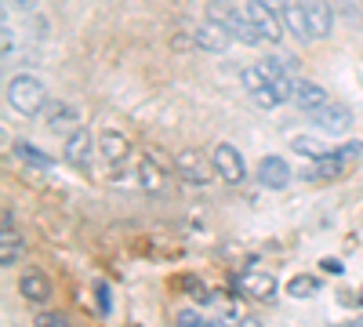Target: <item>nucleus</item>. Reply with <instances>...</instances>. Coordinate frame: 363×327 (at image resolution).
<instances>
[{
  "label": "nucleus",
  "instance_id": "f257e3e1",
  "mask_svg": "<svg viewBox=\"0 0 363 327\" xmlns=\"http://www.w3.org/2000/svg\"><path fill=\"white\" fill-rule=\"evenodd\" d=\"M207 18L218 22V26H225L229 33H233V40L247 44V48H258V44L265 40L258 29H255V22L247 18V11H236L229 0H211V4H207Z\"/></svg>",
  "mask_w": 363,
  "mask_h": 327
},
{
  "label": "nucleus",
  "instance_id": "f03ea898",
  "mask_svg": "<svg viewBox=\"0 0 363 327\" xmlns=\"http://www.w3.org/2000/svg\"><path fill=\"white\" fill-rule=\"evenodd\" d=\"M8 106L15 113H22V116H37L48 106V87L37 77H29V73L11 77L8 80Z\"/></svg>",
  "mask_w": 363,
  "mask_h": 327
},
{
  "label": "nucleus",
  "instance_id": "7ed1b4c3",
  "mask_svg": "<svg viewBox=\"0 0 363 327\" xmlns=\"http://www.w3.org/2000/svg\"><path fill=\"white\" fill-rule=\"evenodd\" d=\"M174 171H178V178H186V182H193V186H207L211 178L218 174L215 160H207L200 150H178L174 153Z\"/></svg>",
  "mask_w": 363,
  "mask_h": 327
},
{
  "label": "nucleus",
  "instance_id": "20e7f679",
  "mask_svg": "<svg viewBox=\"0 0 363 327\" xmlns=\"http://www.w3.org/2000/svg\"><path fill=\"white\" fill-rule=\"evenodd\" d=\"M211 160H215L218 178H222V182H229V186H240L247 178V164H244V157H240V150H236L233 142H218L215 153H211Z\"/></svg>",
  "mask_w": 363,
  "mask_h": 327
},
{
  "label": "nucleus",
  "instance_id": "39448f33",
  "mask_svg": "<svg viewBox=\"0 0 363 327\" xmlns=\"http://www.w3.org/2000/svg\"><path fill=\"white\" fill-rule=\"evenodd\" d=\"M247 18L255 22V29L265 37V40H284V29H287V22H284V15L280 11H272L265 0H251L247 4Z\"/></svg>",
  "mask_w": 363,
  "mask_h": 327
},
{
  "label": "nucleus",
  "instance_id": "423d86ee",
  "mask_svg": "<svg viewBox=\"0 0 363 327\" xmlns=\"http://www.w3.org/2000/svg\"><path fill=\"white\" fill-rule=\"evenodd\" d=\"M193 40H196V48L200 51H207V55H225L229 51V44H233V33L225 26H218V22H203V26H196L193 29Z\"/></svg>",
  "mask_w": 363,
  "mask_h": 327
},
{
  "label": "nucleus",
  "instance_id": "0eeeda50",
  "mask_svg": "<svg viewBox=\"0 0 363 327\" xmlns=\"http://www.w3.org/2000/svg\"><path fill=\"white\" fill-rule=\"evenodd\" d=\"M309 116L316 121V128L327 131V135H345V131L352 128V113H349L345 106H338V102H327V106H320V109L309 113Z\"/></svg>",
  "mask_w": 363,
  "mask_h": 327
},
{
  "label": "nucleus",
  "instance_id": "6e6552de",
  "mask_svg": "<svg viewBox=\"0 0 363 327\" xmlns=\"http://www.w3.org/2000/svg\"><path fill=\"white\" fill-rule=\"evenodd\" d=\"M66 164L69 167H80V171H87L91 167V157H95V138H91V131H84V128H77L69 138H66Z\"/></svg>",
  "mask_w": 363,
  "mask_h": 327
},
{
  "label": "nucleus",
  "instance_id": "1a4fd4ad",
  "mask_svg": "<svg viewBox=\"0 0 363 327\" xmlns=\"http://www.w3.org/2000/svg\"><path fill=\"white\" fill-rule=\"evenodd\" d=\"M44 121L55 135H73L80 128V113L69 102H51V106H44Z\"/></svg>",
  "mask_w": 363,
  "mask_h": 327
},
{
  "label": "nucleus",
  "instance_id": "9d476101",
  "mask_svg": "<svg viewBox=\"0 0 363 327\" xmlns=\"http://www.w3.org/2000/svg\"><path fill=\"white\" fill-rule=\"evenodd\" d=\"M99 153H102V160L106 164H113V167H120L128 157H131V142L120 135V131H113V128H106L102 135H99Z\"/></svg>",
  "mask_w": 363,
  "mask_h": 327
},
{
  "label": "nucleus",
  "instance_id": "9b49d317",
  "mask_svg": "<svg viewBox=\"0 0 363 327\" xmlns=\"http://www.w3.org/2000/svg\"><path fill=\"white\" fill-rule=\"evenodd\" d=\"M291 178H294V174H291V167H287L284 157H262V164H258V182H262L265 189H284Z\"/></svg>",
  "mask_w": 363,
  "mask_h": 327
},
{
  "label": "nucleus",
  "instance_id": "f8f14e48",
  "mask_svg": "<svg viewBox=\"0 0 363 327\" xmlns=\"http://www.w3.org/2000/svg\"><path fill=\"white\" fill-rule=\"evenodd\" d=\"M306 4V15H309V29H313V40H323L330 37V26H335V11H330L327 0H301Z\"/></svg>",
  "mask_w": 363,
  "mask_h": 327
},
{
  "label": "nucleus",
  "instance_id": "ddd939ff",
  "mask_svg": "<svg viewBox=\"0 0 363 327\" xmlns=\"http://www.w3.org/2000/svg\"><path fill=\"white\" fill-rule=\"evenodd\" d=\"M330 99H327V92L316 84V80H298L294 84V106L301 109V113H316L320 106H327Z\"/></svg>",
  "mask_w": 363,
  "mask_h": 327
},
{
  "label": "nucleus",
  "instance_id": "4468645a",
  "mask_svg": "<svg viewBox=\"0 0 363 327\" xmlns=\"http://www.w3.org/2000/svg\"><path fill=\"white\" fill-rule=\"evenodd\" d=\"M18 291H22V299H29V302H48L51 299V280L40 270H26L22 280H18Z\"/></svg>",
  "mask_w": 363,
  "mask_h": 327
},
{
  "label": "nucleus",
  "instance_id": "2eb2a0df",
  "mask_svg": "<svg viewBox=\"0 0 363 327\" xmlns=\"http://www.w3.org/2000/svg\"><path fill=\"white\" fill-rule=\"evenodd\" d=\"M284 22H287V29H291V37H298V40H309V37H313L309 15H306V4H301V0H291V4L284 8Z\"/></svg>",
  "mask_w": 363,
  "mask_h": 327
},
{
  "label": "nucleus",
  "instance_id": "dca6fc26",
  "mask_svg": "<svg viewBox=\"0 0 363 327\" xmlns=\"http://www.w3.org/2000/svg\"><path fill=\"white\" fill-rule=\"evenodd\" d=\"M138 186L149 189V193H157L164 186V164L157 153H145L142 157V167H138Z\"/></svg>",
  "mask_w": 363,
  "mask_h": 327
},
{
  "label": "nucleus",
  "instance_id": "f3484780",
  "mask_svg": "<svg viewBox=\"0 0 363 327\" xmlns=\"http://www.w3.org/2000/svg\"><path fill=\"white\" fill-rule=\"evenodd\" d=\"M22 255H26L22 236H18L15 229H4V233H0V265H4V270H11V265H15Z\"/></svg>",
  "mask_w": 363,
  "mask_h": 327
},
{
  "label": "nucleus",
  "instance_id": "a211bd4d",
  "mask_svg": "<svg viewBox=\"0 0 363 327\" xmlns=\"http://www.w3.org/2000/svg\"><path fill=\"white\" fill-rule=\"evenodd\" d=\"M15 157H18L22 164H29V167H37V171H48V167L55 164L44 150H37L33 142H15Z\"/></svg>",
  "mask_w": 363,
  "mask_h": 327
},
{
  "label": "nucleus",
  "instance_id": "6ab92c4d",
  "mask_svg": "<svg viewBox=\"0 0 363 327\" xmlns=\"http://www.w3.org/2000/svg\"><path fill=\"white\" fill-rule=\"evenodd\" d=\"M244 287H247V294H255V299H272V294H277V280L262 277V273L244 277Z\"/></svg>",
  "mask_w": 363,
  "mask_h": 327
},
{
  "label": "nucleus",
  "instance_id": "aec40b11",
  "mask_svg": "<svg viewBox=\"0 0 363 327\" xmlns=\"http://www.w3.org/2000/svg\"><path fill=\"white\" fill-rule=\"evenodd\" d=\"M291 145H294V153L309 157V160H320V157H327V153H330L323 142H316V138H306V135H298V138H294Z\"/></svg>",
  "mask_w": 363,
  "mask_h": 327
},
{
  "label": "nucleus",
  "instance_id": "412c9836",
  "mask_svg": "<svg viewBox=\"0 0 363 327\" xmlns=\"http://www.w3.org/2000/svg\"><path fill=\"white\" fill-rule=\"evenodd\" d=\"M316 287H320V280H316V277H306V273H298V277L287 284V291L294 294V299H309V294H316Z\"/></svg>",
  "mask_w": 363,
  "mask_h": 327
},
{
  "label": "nucleus",
  "instance_id": "4be33fe9",
  "mask_svg": "<svg viewBox=\"0 0 363 327\" xmlns=\"http://www.w3.org/2000/svg\"><path fill=\"white\" fill-rule=\"evenodd\" d=\"M0 44H4V58L15 55V26H11V18L0 22Z\"/></svg>",
  "mask_w": 363,
  "mask_h": 327
},
{
  "label": "nucleus",
  "instance_id": "5701e85b",
  "mask_svg": "<svg viewBox=\"0 0 363 327\" xmlns=\"http://www.w3.org/2000/svg\"><path fill=\"white\" fill-rule=\"evenodd\" d=\"M345 164H352V160H359L363 157V142H345V145H338V150H335Z\"/></svg>",
  "mask_w": 363,
  "mask_h": 327
},
{
  "label": "nucleus",
  "instance_id": "b1692460",
  "mask_svg": "<svg viewBox=\"0 0 363 327\" xmlns=\"http://www.w3.org/2000/svg\"><path fill=\"white\" fill-rule=\"evenodd\" d=\"M95 294H99V309H102V316H109L113 313V299H109V284H95Z\"/></svg>",
  "mask_w": 363,
  "mask_h": 327
},
{
  "label": "nucleus",
  "instance_id": "393cba45",
  "mask_svg": "<svg viewBox=\"0 0 363 327\" xmlns=\"http://www.w3.org/2000/svg\"><path fill=\"white\" fill-rule=\"evenodd\" d=\"M178 323H182V327H207V320H203L196 309H182V313H178Z\"/></svg>",
  "mask_w": 363,
  "mask_h": 327
},
{
  "label": "nucleus",
  "instance_id": "a878e982",
  "mask_svg": "<svg viewBox=\"0 0 363 327\" xmlns=\"http://www.w3.org/2000/svg\"><path fill=\"white\" fill-rule=\"evenodd\" d=\"M37 323H40V327H44V323H48V327H66L69 320H66L62 313H40V316H37Z\"/></svg>",
  "mask_w": 363,
  "mask_h": 327
},
{
  "label": "nucleus",
  "instance_id": "bb28decb",
  "mask_svg": "<svg viewBox=\"0 0 363 327\" xmlns=\"http://www.w3.org/2000/svg\"><path fill=\"white\" fill-rule=\"evenodd\" d=\"M320 270H323V273H330V277H342L345 265H342L338 258H323V262H320Z\"/></svg>",
  "mask_w": 363,
  "mask_h": 327
},
{
  "label": "nucleus",
  "instance_id": "cd10ccee",
  "mask_svg": "<svg viewBox=\"0 0 363 327\" xmlns=\"http://www.w3.org/2000/svg\"><path fill=\"white\" fill-rule=\"evenodd\" d=\"M11 8H18V11H33L37 8V0H8Z\"/></svg>",
  "mask_w": 363,
  "mask_h": 327
},
{
  "label": "nucleus",
  "instance_id": "c85d7f7f",
  "mask_svg": "<svg viewBox=\"0 0 363 327\" xmlns=\"http://www.w3.org/2000/svg\"><path fill=\"white\" fill-rule=\"evenodd\" d=\"M265 4H269V8H272V11H280V15H284V8H287V4H291V0H265Z\"/></svg>",
  "mask_w": 363,
  "mask_h": 327
},
{
  "label": "nucleus",
  "instance_id": "c756f323",
  "mask_svg": "<svg viewBox=\"0 0 363 327\" xmlns=\"http://www.w3.org/2000/svg\"><path fill=\"white\" fill-rule=\"evenodd\" d=\"M4 229H15V215H11V207H4Z\"/></svg>",
  "mask_w": 363,
  "mask_h": 327
}]
</instances>
